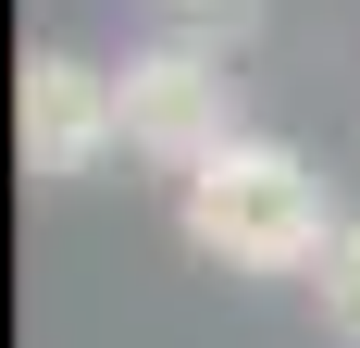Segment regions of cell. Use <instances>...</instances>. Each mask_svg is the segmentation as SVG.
Masks as SVG:
<instances>
[{"mask_svg":"<svg viewBox=\"0 0 360 348\" xmlns=\"http://www.w3.org/2000/svg\"><path fill=\"white\" fill-rule=\"evenodd\" d=\"M186 13H224V0H186Z\"/></svg>","mask_w":360,"mask_h":348,"instance_id":"5b68a950","label":"cell"},{"mask_svg":"<svg viewBox=\"0 0 360 348\" xmlns=\"http://www.w3.org/2000/svg\"><path fill=\"white\" fill-rule=\"evenodd\" d=\"M311 286H323V336H348V348H360V224H335V237H323Z\"/></svg>","mask_w":360,"mask_h":348,"instance_id":"277c9868","label":"cell"},{"mask_svg":"<svg viewBox=\"0 0 360 348\" xmlns=\"http://www.w3.org/2000/svg\"><path fill=\"white\" fill-rule=\"evenodd\" d=\"M323 237H335V199L286 137L236 125L212 162H186V249L199 261H224V274H311Z\"/></svg>","mask_w":360,"mask_h":348,"instance_id":"6da1fadb","label":"cell"},{"mask_svg":"<svg viewBox=\"0 0 360 348\" xmlns=\"http://www.w3.org/2000/svg\"><path fill=\"white\" fill-rule=\"evenodd\" d=\"M112 87H124V149H149V162H174V174L236 137V75H224V50H199V37L137 50Z\"/></svg>","mask_w":360,"mask_h":348,"instance_id":"7a4b0ae2","label":"cell"},{"mask_svg":"<svg viewBox=\"0 0 360 348\" xmlns=\"http://www.w3.org/2000/svg\"><path fill=\"white\" fill-rule=\"evenodd\" d=\"M13 149H25V174H50V187L100 174L112 149H124V87H112L100 63H75V50H37V63L13 75Z\"/></svg>","mask_w":360,"mask_h":348,"instance_id":"3957f363","label":"cell"}]
</instances>
